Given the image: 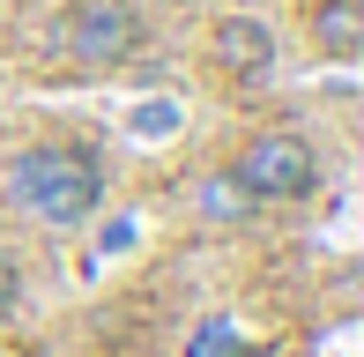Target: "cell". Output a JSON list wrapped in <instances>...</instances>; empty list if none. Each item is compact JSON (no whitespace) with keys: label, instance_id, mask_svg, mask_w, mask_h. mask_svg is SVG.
I'll return each mask as SVG.
<instances>
[{"label":"cell","instance_id":"6da1fadb","mask_svg":"<svg viewBox=\"0 0 364 357\" xmlns=\"http://www.w3.org/2000/svg\"><path fill=\"white\" fill-rule=\"evenodd\" d=\"M8 201L23 208L30 223H53V231H75L105 208V164L75 142H38V149L8 156Z\"/></svg>","mask_w":364,"mask_h":357},{"label":"cell","instance_id":"7a4b0ae2","mask_svg":"<svg viewBox=\"0 0 364 357\" xmlns=\"http://www.w3.org/2000/svg\"><path fill=\"white\" fill-rule=\"evenodd\" d=\"M141 45H149V23L127 0H75V8L60 15V53H68L75 68H90V75L127 68Z\"/></svg>","mask_w":364,"mask_h":357},{"label":"cell","instance_id":"3957f363","mask_svg":"<svg viewBox=\"0 0 364 357\" xmlns=\"http://www.w3.org/2000/svg\"><path fill=\"white\" fill-rule=\"evenodd\" d=\"M230 178H238L253 201H312L320 193V156H312V142L297 134H253L238 149V164H230Z\"/></svg>","mask_w":364,"mask_h":357},{"label":"cell","instance_id":"277c9868","mask_svg":"<svg viewBox=\"0 0 364 357\" xmlns=\"http://www.w3.org/2000/svg\"><path fill=\"white\" fill-rule=\"evenodd\" d=\"M208 53H216L223 75L260 82V75H275V30L260 23V15H223V23L208 30Z\"/></svg>","mask_w":364,"mask_h":357},{"label":"cell","instance_id":"5b68a950","mask_svg":"<svg viewBox=\"0 0 364 357\" xmlns=\"http://www.w3.org/2000/svg\"><path fill=\"white\" fill-rule=\"evenodd\" d=\"M312 45L327 60H357L364 53V0H320L312 8Z\"/></svg>","mask_w":364,"mask_h":357},{"label":"cell","instance_id":"8992f818","mask_svg":"<svg viewBox=\"0 0 364 357\" xmlns=\"http://www.w3.org/2000/svg\"><path fill=\"white\" fill-rule=\"evenodd\" d=\"M186 357H253V335H245L238 313H208L201 328L186 335Z\"/></svg>","mask_w":364,"mask_h":357},{"label":"cell","instance_id":"52a82bcc","mask_svg":"<svg viewBox=\"0 0 364 357\" xmlns=\"http://www.w3.org/2000/svg\"><path fill=\"white\" fill-rule=\"evenodd\" d=\"M201 208H208V216H216V223H245V216H253V193H245L238 186V178H230V171H216V178H208V186H201Z\"/></svg>","mask_w":364,"mask_h":357},{"label":"cell","instance_id":"ba28073f","mask_svg":"<svg viewBox=\"0 0 364 357\" xmlns=\"http://www.w3.org/2000/svg\"><path fill=\"white\" fill-rule=\"evenodd\" d=\"M15 298H23V275H15V261H8V253H0V313H8Z\"/></svg>","mask_w":364,"mask_h":357}]
</instances>
